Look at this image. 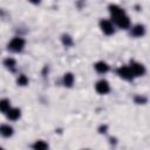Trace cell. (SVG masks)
Listing matches in <instances>:
<instances>
[{
    "mask_svg": "<svg viewBox=\"0 0 150 150\" xmlns=\"http://www.w3.org/2000/svg\"><path fill=\"white\" fill-rule=\"evenodd\" d=\"M100 28H101V30L105 35H111L115 32V28H114L112 22L110 20H105V19H103V20L100 21Z\"/></svg>",
    "mask_w": 150,
    "mask_h": 150,
    "instance_id": "cell-4",
    "label": "cell"
},
{
    "mask_svg": "<svg viewBox=\"0 0 150 150\" xmlns=\"http://www.w3.org/2000/svg\"><path fill=\"white\" fill-rule=\"evenodd\" d=\"M131 73L134 76H143L145 74V67L137 61H130V66H129Z\"/></svg>",
    "mask_w": 150,
    "mask_h": 150,
    "instance_id": "cell-3",
    "label": "cell"
},
{
    "mask_svg": "<svg viewBox=\"0 0 150 150\" xmlns=\"http://www.w3.org/2000/svg\"><path fill=\"white\" fill-rule=\"evenodd\" d=\"M33 150H48V144L42 139L35 141L33 144Z\"/></svg>",
    "mask_w": 150,
    "mask_h": 150,
    "instance_id": "cell-12",
    "label": "cell"
},
{
    "mask_svg": "<svg viewBox=\"0 0 150 150\" xmlns=\"http://www.w3.org/2000/svg\"><path fill=\"white\" fill-rule=\"evenodd\" d=\"M117 75L123 79V80H127V81H130L134 79V75L129 68V66H121L118 69H117Z\"/></svg>",
    "mask_w": 150,
    "mask_h": 150,
    "instance_id": "cell-5",
    "label": "cell"
},
{
    "mask_svg": "<svg viewBox=\"0 0 150 150\" xmlns=\"http://www.w3.org/2000/svg\"><path fill=\"white\" fill-rule=\"evenodd\" d=\"M4 66H5L7 69L14 70V69H15V66H16V61H15L13 57H7V59L4 60Z\"/></svg>",
    "mask_w": 150,
    "mask_h": 150,
    "instance_id": "cell-13",
    "label": "cell"
},
{
    "mask_svg": "<svg viewBox=\"0 0 150 150\" xmlns=\"http://www.w3.org/2000/svg\"><path fill=\"white\" fill-rule=\"evenodd\" d=\"M25 45H26L25 39L19 38V36H15V38H13V39L8 42V49H11L12 52L19 53V52H21V50L23 49Z\"/></svg>",
    "mask_w": 150,
    "mask_h": 150,
    "instance_id": "cell-2",
    "label": "cell"
},
{
    "mask_svg": "<svg viewBox=\"0 0 150 150\" xmlns=\"http://www.w3.org/2000/svg\"><path fill=\"white\" fill-rule=\"evenodd\" d=\"M14 130L9 124H0V135L4 137H11Z\"/></svg>",
    "mask_w": 150,
    "mask_h": 150,
    "instance_id": "cell-9",
    "label": "cell"
},
{
    "mask_svg": "<svg viewBox=\"0 0 150 150\" xmlns=\"http://www.w3.org/2000/svg\"><path fill=\"white\" fill-rule=\"evenodd\" d=\"M0 150H4V148H1V146H0Z\"/></svg>",
    "mask_w": 150,
    "mask_h": 150,
    "instance_id": "cell-17",
    "label": "cell"
},
{
    "mask_svg": "<svg viewBox=\"0 0 150 150\" xmlns=\"http://www.w3.org/2000/svg\"><path fill=\"white\" fill-rule=\"evenodd\" d=\"M9 108H11V102H9V100H7V98H2V100H0V111L1 112H7L8 110H9Z\"/></svg>",
    "mask_w": 150,
    "mask_h": 150,
    "instance_id": "cell-14",
    "label": "cell"
},
{
    "mask_svg": "<svg viewBox=\"0 0 150 150\" xmlns=\"http://www.w3.org/2000/svg\"><path fill=\"white\" fill-rule=\"evenodd\" d=\"M21 115V111L19 108H9V110L6 112V116L11 121H16Z\"/></svg>",
    "mask_w": 150,
    "mask_h": 150,
    "instance_id": "cell-7",
    "label": "cell"
},
{
    "mask_svg": "<svg viewBox=\"0 0 150 150\" xmlns=\"http://www.w3.org/2000/svg\"><path fill=\"white\" fill-rule=\"evenodd\" d=\"M94 68H95V70H96L97 73H100V74H105V73L109 70V66H108V63L104 62V61H98V62H96V63L94 64Z\"/></svg>",
    "mask_w": 150,
    "mask_h": 150,
    "instance_id": "cell-8",
    "label": "cell"
},
{
    "mask_svg": "<svg viewBox=\"0 0 150 150\" xmlns=\"http://www.w3.org/2000/svg\"><path fill=\"white\" fill-rule=\"evenodd\" d=\"M16 83H18L19 86H21V87L27 86V84H28V77H27L25 74H21V75H19V77L16 79Z\"/></svg>",
    "mask_w": 150,
    "mask_h": 150,
    "instance_id": "cell-15",
    "label": "cell"
},
{
    "mask_svg": "<svg viewBox=\"0 0 150 150\" xmlns=\"http://www.w3.org/2000/svg\"><path fill=\"white\" fill-rule=\"evenodd\" d=\"M109 13L111 15L112 21L117 25V27L122 29H127L130 27V19L125 14V12L117 5H109Z\"/></svg>",
    "mask_w": 150,
    "mask_h": 150,
    "instance_id": "cell-1",
    "label": "cell"
},
{
    "mask_svg": "<svg viewBox=\"0 0 150 150\" xmlns=\"http://www.w3.org/2000/svg\"><path fill=\"white\" fill-rule=\"evenodd\" d=\"M131 34L136 38H141L145 34V28L143 25H135L132 28H131Z\"/></svg>",
    "mask_w": 150,
    "mask_h": 150,
    "instance_id": "cell-10",
    "label": "cell"
},
{
    "mask_svg": "<svg viewBox=\"0 0 150 150\" xmlns=\"http://www.w3.org/2000/svg\"><path fill=\"white\" fill-rule=\"evenodd\" d=\"M95 90L98 94H101V95H104V94L109 93V90H110L109 82L107 80H100V81H97L96 84H95Z\"/></svg>",
    "mask_w": 150,
    "mask_h": 150,
    "instance_id": "cell-6",
    "label": "cell"
},
{
    "mask_svg": "<svg viewBox=\"0 0 150 150\" xmlns=\"http://www.w3.org/2000/svg\"><path fill=\"white\" fill-rule=\"evenodd\" d=\"M62 42H63V45H66V46H71L73 39H71L69 35H63V36H62Z\"/></svg>",
    "mask_w": 150,
    "mask_h": 150,
    "instance_id": "cell-16",
    "label": "cell"
},
{
    "mask_svg": "<svg viewBox=\"0 0 150 150\" xmlns=\"http://www.w3.org/2000/svg\"><path fill=\"white\" fill-rule=\"evenodd\" d=\"M74 75L71 73H66L63 75V84L66 87H71L74 84Z\"/></svg>",
    "mask_w": 150,
    "mask_h": 150,
    "instance_id": "cell-11",
    "label": "cell"
}]
</instances>
